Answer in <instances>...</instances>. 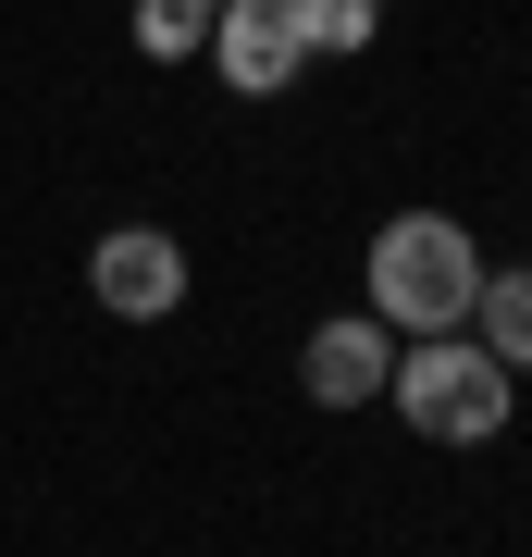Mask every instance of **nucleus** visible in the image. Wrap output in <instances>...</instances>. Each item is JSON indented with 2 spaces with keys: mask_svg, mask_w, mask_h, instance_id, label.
Listing matches in <instances>:
<instances>
[{
  "mask_svg": "<svg viewBox=\"0 0 532 557\" xmlns=\"http://www.w3.org/2000/svg\"><path fill=\"white\" fill-rule=\"evenodd\" d=\"M359 285H372L384 335H471L483 248H471V223H446V211H396L372 236V260H359Z\"/></svg>",
  "mask_w": 532,
  "mask_h": 557,
  "instance_id": "f257e3e1",
  "label": "nucleus"
},
{
  "mask_svg": "<svg viewBox=\"0 0 532 557\" xmlns=\"http://www.w3.org/2000/svg\"><path fill=\"white\" fill-rule=\"evenodd\" d=\"M384 397H396L409 434H434V446H495L508 409H520V384H508V359H483L471 335H409Z\"/></svg>",
  "mask_w": 532,
  "mask_h": 557,
  "instance_id": "f03ea898",
  "label": "nucleus"
},
{
  "mask_svg": "<svg viewBox=\"0 0 532 557\" xmlns=\"http://www.w3.org/2000/svg\"><path fill=\"white\" fill-rule=\"evenodd\" d=\"M87 298L112 310V322H161L186 298V248L161 236V223H112V236L87 248Z\"/></svg>",
  "mask_w": 532,
  "mask_h": 557,
  "instance_id": "7ed1b4c3",
  "label": "nucleus"
},
{
  "mask_svg": "<svg viewBox=\"0 0 532 557\" xmlns=\"http://www.w3.org/2000/svg\"><path fill=\"white\" fill-rule=\"evenodd\" d=\"M297 0H223L211 13V75L236 87V100H285L297 87Z\"/></svg>",
  "mask_w": 532,
  "mask_h": 557,
  "instance_id": "20e7f679",
  "label": "nucleus"
},
{
  "mask_svg": "<svg viewBox=\"0 0 532 557\" xmlns=\"http://www.w3.org/2000/svg\"><path fill=\"white\" fill-rule=\"evenodd\" d=\"M297 384H310V409H372L384 384H396V335H384L372 310L310 322V347H297Z\"/></svg>",
  "mask_w": 532,
  "mask_h": 557,
  "instance_id": "39448f33",
  "label": "nucleus"
},
{
  "mask_svg": "<svg viewBox=\"0 0 532 557\" xmlns=\"http://www.w3.org/2000/svg\"><path fill=\"white\" fill-rule=\"evenodd\" d=\"M471 347H483V359H508V372H532V260L483 273V298H471Z\"/></svg>",
  "mask_w": 532,
  "mask_h": 557,
  "instance_id": "423d86ee",
  "label": "nucleus"
},
{
  "mask_svg": "<svg viewBox=\"0 0 532 557\" xmlns=\"http://www.w3.org/2000/svg\"><path fill=\"white\" fill-rule=\"evenodd\" d=\"M372 38H384V0H297V50L310 62H347Z\"/></svg>",
  "mask_w": 532,
  "mask_h": 557,
  "instance_id": "0eeeda50",
  "label": "nucleus"
},
{
  "mask_svg": "<svg viewBox=\"0 0 532 557\" xmlns=\"http://www.w3.org/2000/svg\"><path fill=\"white\" fill-rule=\"evenodd\" d=\"M211 13H223V0H137V50H149V62L211 50Z\"/></svg>",
  "mask_w": 532,
  "mask_h": 557,
  "instance_id": "6e6552de",
  "label": "nucleus"
}]
</instances>
